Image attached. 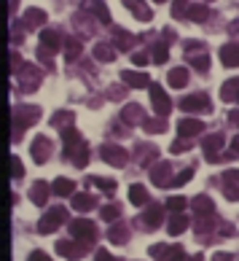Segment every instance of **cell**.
<instances>
[{
	"label": "cell",
	"instance_id": "24",
	"mask_svg": "<svg viewBox=\"0 0 239 261\" xmlns=\"http://www.w3.org/2000/svg\"><path fill=\"white\" fill-rule=\"evenodd\" d=\"M215 261H228V256H226V253H218V256H215Z\"/></svg>",
	"mask_w": 239,
	"mask_h": 261
},
{
	"label": "cell",
	"instance_id": "11",
	"mask_svg": "<svg viewBox=\"0 0 239 261\" xmlns=\"http://www.w3.org/2000/svg\"><path fill=\"white\" fill-rule=\"evenodd\" d=\"M188 17H191L193 22H204V19H207V8L204 6H191L188 8Z\"/></svg>",
	"mask_w": 239,
	"mask_h": 261
},
{
	"label": "cell",
	"instance_id": "23",
	"mask_svg": "<svg viewBox=\"0 0 239 261\" xmlns=\"http://www.w3.org/2000/svg\"><path fill=\"white\" fill-rule=\"evenodd\" d=\"M97 261H113V259L108 253H102V250H99V253H97Z\"/></svg>",
	"mask_w": 239,
	"mask_h": 261
},
{
	"label": "cell",
	"instance_id": "9",
	"mask_svg": "<svg viewBox=\"0 0 239 261\" xmlns=\"http://www.w3.org/2000/svg\"><path fill=\"white\" fill-rule=\"evenodd\" d=\"M129 199H132V205H143L145 202V189L134 183L132 189H129Z\"/></svg>",
	"mask_w": 239,
	"mask_h": 261
},
{
	"label": "cell",
	"instance_id": "7",
	"mask_svg": "<svg viewBox=\"0 0 239 261\" xmlns=\"http://www.w3.org/2000/svg\"><path fill=\"white\" fill-rule=\"evenodd\" d=\"M41 43H46V49H59V33H54V30H43L41 33Z\"/></svg>",
	"mask_w": 239,
	"mask_h": 261
},
{
	"label": "cell",
	"instance_id": "4",
	"mask_svg": "<svg viewBox=\"0 0 239 261\" xmlns=\"http://www.w3.org/2000/svg\"><path fill=\"white\" fill-rule=\"evenodd\" d=\"M121 78L129 84V87H137V89H145V84H148V76H145V73H132V70H124Z\"/></svg>",
	"mask_w": 239,
	"mask_h": 261
},
{
	"label": "cell",
	"instance_id": "5",
	"mask_svg": "<svg viewBox=\"0 0 239 261\" xmlns=\"http://www.w3.org/2000/svg\"><path fill=\"white\" fill-rule=\"evenodd\" d=\"M183 108L186 110H210L207 97H186L183 100Z\"/></svg>",
	"mask_w": 239,
	"mask_h": 261
},
{
	"label": "cell",
	"instance_id": "6",
	"mask_svg": "<svg viewBox=\"0 0 239 261\" xmlns=\"http://www.w3.org/2000/svg\"><path fill=\"white\" fill-rule=\"evenodd\" d=\"M186 81H188V70L186 68H175L172 70V73H169V84H172V87H186Z\"/></svg>",
	"mask_w": 239,
	"mask_h": 261
},
{
	"label": "cell",
	"instance_id": "16",
	"mask_svg": "<svg viewBox=\"0 0 239 261\" xmlns=\"http://www.w3.org/2000/svg\"><path fill=\"white\" fill-rule=\"evenodd\" d=\"M94 54H97V59H113V52L108 46H97V52H94Z\"/></svg>",
	"mask_w": 239,
	"mask_h": 261
},
{
	"label": "cell",
	"instance_id": "10",
	"mask_svg": "<svg viewBox=\"0 0 239 261\" xmlns=\"http://www.w3.org/2000/svg\"><path fill=\"white\" fill-rule=\"evenodd\" d=\"M177 129H180V135H196L199 129H202V124H199V122H188V119H186V122H180V127H177Z\"/></svg>",
	"mask_w": 239,
	"mask_h": 261
},
{
	"label": "cell",
	"instance_id": "21",
	"mask_svg": "<svg viewBox=\"0 0 239 261\" xmlns=\"http://www.w3.org/2000/svg\"><path fill=\"white\" fill-rule=\"evenodd\" d=\"M132 59H134V65H145V62H148V57H145V54H134Z\"/></svg>",
	"mask_w": 239,
	"mask_h": 261
},
{
	"label": "cell",
	"instance_id": "1",
	"mask_svg": "<svg viewBox=\"0 0 239 261\" xmlns=\"http://www.w3.org/2000/svg\"><path fill=\"white\" fill-rule=\"evenodd\" d=\"M151 100H153V108H156L159 116H167L169 113V97L161 87H151Z\"/></svg>",
	"mask_w": 239,
	"mask_h": 261
},
{
	"label": "cell",
	"instance_id": "20",
	"mask_svg": "<svg viewBox=\"0 0 239 261\" xmlns=\"http://www.w3.org/2000/svg\"><path fill=\"white\" fill-rule=\"evenodd\" d=\"M183 226H186V218H177L175 224H172V232H180Z\"/></svg>",
	"mask_w": 239,
	"mask_h": 261
},
{
	"label": "cell",
	"instance_id": "3",
	"mask_svg": "<svg viewBox=\"0 0 239 261\" xmlns=\"http://www.w3.org/2000/svg\"><path fill=\"white\" fill-rule=\"evenodd\" d=\"M124 6H127L129 11H132L134 17H137V19H143V22H148V19L153 17L151 8H148L145 3H140V0H124Z\"/></svg>",
	"mask_w": 239,
	"mask_h": 261
},
{
	"label": "cell",
	"instance_id": "2",
	"mask_svg": "<svg viewBox=\"0 0 239 261\" xmlns=\"http://www.w3.org/2000/svg\"><path fill=\"white\" fill-rule=\"evenodd\" d=\"M221 59L228 68H239V43H226L221 49Z\"/></svg>",
	"mask_w": 239,
	"mask_h": 261
},
{
	"label": "cell",
	"instance_id": "17",
	"mask_svg": "<svg viewBox=\"0 0 239 261\" xmlns=\"http://www.w3.org/2000/svg\"><path fill=\"white\" fill-rule=\"evenodd\" d=\"M169 208H172V210H180L183 208V205H186V199H183V197H172V199H169Z\"/></svg>",
	"mask_w": 239,
	"mask_h": 261
},
{
	"label": "cell",
	"instance_id": "15",
	"mask_svg": "<svg viewBox=\"0 0 239 261\" xmlns=\"http://www.w3.org/2000/svg\"><path fill=\"white\" fill-rule=\"evenodd\" d=\"M32 199H35V202H43V199H46V186L43 183H38L35 189H32Z\"/></svg>",
	"mask_w": 239,
	"mask_h": 261
},
{
	"label": "cell",
	"instance_id": "22",
	"mask_svg": "<svg viewBox=\"0 0 239 261\" xmlns=\"http://www.w3.org/2000/svg\"><path fill=\"white\" fill-rule=\"evenodd\" d=\"M30 261H46V256H43V253H32V256H30Z\"/></svg>",
	"mask_w": 239,
	"mask_h": 261
},
{
	"label": "cell",
	"instance_id": "18",
	"mask_svg": "<svg viewBox=\"0 0 239 261\" xmlns=\"http://www.w3.org/2000/svg\"><path fill=\"white\" fill-rule=\"evenodd\" d=\"M11 170H14L11 175H16V178H22V164H19L16 159H11Z\"/></svg>",
	"mask_w": 239,
	"mask_h": 261
},
{
	"label": "cell",
	"instance_id": "19",
	"mask_svg": "<svg viewBox=\"0 0 239 261\" xmlns=\"http://www.w3.org/2000/svg\"><path fill=\"white\" fill-rule=\"evenodd\" d=\"M207 62H210V59H207V57H199V59H196V62H193V65H196V70H207Z\"/></svg>",
	"mask_w": 239,
	"mask_h": 261
},
{
	"label": "cell",
	"instance_id": "12",
	"mask_svg": "<svg viewBox=\"0 0 239 261\" xmlns=\"http://www.w3.org/2000/svg\"><path fill=\"white\" fill-rule=\"evenodd\" d=\"M54 191L64 197V194H70V191H73V183H70V180H64V178H59L57 183H54Z\"/></svg>",
	"mask_w": 239,
	"mask_h": 261
},
{
	"label": "cell",
	"instance_id": "14",
	"mask_svg": "<svg viewBox=\"0 0 239 261\" xmlns=\"http://www.w3.org/2000/svg\"><path fill=\"white\" fill-rule=\"evenodd\" d=\"M27 19H30V24H41V22H46V14L38 11V8H30V11H27Z\"/></svg>",
	"mask_w": 239,
	"mask_h": 261
},
{
	"label": "cell",
	"instance_id": "13",
	"mask_svg": "<svg viewBox=\"0 0 239 261\" xmlns=\"http://www.w3.org/2000/svg\"><path fill=\"white\" fill-rule=\"evenodd\" d=\"M167 57H169L167 43H156V49H153V59H156V62H164Z\"/></svg>",
	"mask_w": 239,
	"mask_h": 261
},
{
	"label": "cell",
	"instance_id": "8",
	"mask_svg": "<svg viewBox=\"0 0 239 261\" xmlns=\"http://www.w3.org/2000/svg\"><path fill=\"white\" fill-rule=\"evenodd\" d=\"M86 6L92 8L94 14H97L102 22H111V14H108V8H105V3H99V0H86Z\"/></svg>",
	"mask_w": 239,
	"mask_h": 261
}]
</instances>
